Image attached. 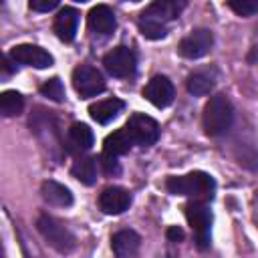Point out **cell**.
Returning <instances> with one entry per match:
<instances>
[{
  "label": "cell",
  "instance_id": "cell-27",
  "mask_svg": "<svg viewBox=\"0 0 258 258\" xmlns=\"http://www.w3.org/2000/svg\"><path fill=\"white\" fill-rule=\"evenodd\" d=\"M101 165H103L105 173H117V171H119V165H117V157H115V155L103 153V155H101Z\"/></svg>",
  "mask_w": 258,
  "mask_h": 258
},
{
  "label": "cell",
  "instance_id": "cell-20",
  "mask_svg": "<svg viewBox=\"0 0 258 258\" xmlns=\"http://www.w3.org/2000/svg\"><path fill=\"white\" fill-rule=\"evenodd\" d=\"M71 173L85 185H93L97 181V159L95 157H79L73 167Z\"/></svg>",
  "mask_w": 258,
  "mask_h": 258
},
{
  "label": "cell",
  "instance_id": "cell-10",
  "mask_svg": "<svg viewBox=\"0 0 258 258\" xmlns=\"http://www.w3.org/2000/svg\"><path fill=\"white\" fill-rule=\"evenodd\" d=\"M143 97H145L153 107L163 109V107H167V105L173 101V97H175L173 83H171L167 77L157 75V77H153V79L145 85V89H143Z\"/></svg>",
  "mask_w": 258,
  "mask_h": 258
},
{
  "label": "cell",
  "instance_id": "cell-19",
  "mask_svg": "<svg viewBox=\"0 0 258 258\" xmlns=\"http://www.w3.org/2000/svg\"><path fill=\"white\" fill-rule=\"evenodd\" d=\"M40 191H42V198H44L50 206L67 208V206L73 204V194H71V189L64 187V185L58 183V181H52V179L44 181L42 187H40Z\"/></svg>",
  "mask_w": 258,
  "mask_h": 258
},
{
  "label": "cell",
  "instance_id": "cell-13",
  "mask_svg": "<svg viewBox=\"0 0 258 258\" xmlns=\"http://www.w3.org/2000/svg\"><path fill=\"white\" fill-rule=\"evenodd\" d=\"M89 28L97 34V36H109L115 30V14L107 4H97L91 8L89 12Z\"/></svg>",
  "mask_w": 258,
  "mask_h": 258
},
{
  "label": "cell",
  "instance_id": "cell-26",
  "mask_svg": "<svg viewBox=\"0 0 258 258\" xmlns=\"http://www.w3.org/2000/svg\"><path fill=\"white\" fill-rule=\"evenodd\" d=\"M60 0H28V6L34 10V12H48L52 10Z\"/></svg>",
  "mask_w": 258,
  "mask_h": 258
},
{
  "label": "cell",
  "instance_id": "cell-7",
  "mask_svg": "<svg viewBox=\"0 0 258 258\" xmlns=\"http://www.w3.org/2000/svg\"><path fill=\"white\" fill-rule=\"evenodd\" d=\"M103 64H105V69H107L109 75L119 77V79H125V77H131L135 73V69H137V56L127 46H115L113 50H109L103 56Z\"/></svg>",
  "mask_w": 258,
  "mask_h": 258
},
{
  "label": "cell",
  "instance_id": "cell-11",
  "mask_svg": "<svg viewBox=\"0 0 258 258\" xmlns=\"http://www.w3.org/2000/svg\"><path fill=\"white\" fill-rule=\"evenodd\" d=\"M129 206H131V194L125 187L111 185V187H105L99 196V208L103 214L117 216L129 210Z\"/></svg>",
  "mask_w": 258,
  "mask_h": 258
},
{
  "label": "cell",
  "instance_id": "cell-23",
  "mask_svg": "<svg viewBox=\"0 0 258 258\" xmlns=\"http://www.w3.org/2000/svg\"><path fill=\"white\" fill-rule=\"evenodd\" d=\"M139 32L145 36V38H151V40H157V38H163L165 36V24L163 22H157V20H151V18H139Z\"/></svg>",
  "mask_w": 258,
  "mask_h": 258
},
{
  "label": "cell",
  "instance_id": "cell-22",
  "mask_svg": "<svg viewBox=\"0 0 258 258\" xmlns=\"http://www.w3.org/2000/svg\"><path fill=\"white\" fill-rule=\"evenodd\" d=\"M24 107V99L20 93L16 91H4L0 95V111L4 117H12V115H18Z\"/></svg>",
  "mask_w": 258,
  "mask_h": 258
},
{
  "label": "cell",
  "instance_id": "cell-9",
  "mask_svg": "<svg viewBox=\"0 0 258 258\" xmlns=\"http://www.w3.org/2000/svg\"><path fill=\"white\" fill-rule=\"evenodd\" d=\"M10 58L18 64H28V67H36V69H46L52 64L50 52H46L44 48H40L36 44H16L10 50Z\"/></svg>",
  "mask_w": 258,
  "mask_h": 258
},
{
  "label": "cell",
  "instance_id": "cell-28",
  "mask_svg": "<svg viewBox=\"0 0 258 258\" xmlns=\"http://www.w3.org/2000/svg\"><path fill=\"white\" fill-rule=\"evenodd\" d=\"M167 240L169 242H179L181 238H183V230L181 228H177V226H171V228H167Z\"/></svg>",
  "mask_w": 258,
  "mask_h": 258
},
{
  "label": "cell",
  "instance_id": "cell-12",
  "mask_svg": "<svg viewBox=\"0 0 258 258\" xmlns=\"http://www.w3.org/2000/svg\"><path fill=\"white\" fill-rule=\"evenodd\" d=\"M185 6H187V0H153V2L141 12V16L165 24V22H169V20H175V18L183 12Z\"/></svg>",
  "mask_w": 258,
  "mask_h": 258
},
{
  "label": "cell",
  "instance_id": "cell-25",
  "mask_svg": "<svg viewBox=\"0 0 258 258\" xmlns=\"http://www.w3.org/2000/svg\"><path fill=\"white\" fill-rule=\"evenodd\" d=\"M228 6L238 16H252L258 12V0H228Z\"/></svg>",
  "mask_w": 258,
  "mask_h": 258
},
{
  "label": "cell",
  "instance_id": "cell-15",
  "mask_svg": "<svg viewBox=\"0 0 258 258\" xmlns=\"http://www.w3.org/2000/svg\"><path fill=\"white\" fill-rule=\"evenodd\" d=\"M77 26H79V12L75 8H62L56 16H54V34L62 40V42H71L77 34Z\"/></svg>",
  "mask_w": 258,
  "mask_h": 258
},
{
  "label": "cell",
  "instance_id": "cell-1",
  "mask_svg": "<svg viewBox=\"0 0 258 258\" xmlns=\"http://www.w3.org/2000/svg\"><path fill=\"white\" fill-rule=\"evenodd\" d=\"M165 187L173 196H187L196 200H210L216 189V181L206 171H191L185 175L167 177Z\"/></svg>",
  "mask_w": 258,
  "mask_h": 258
},
{
  "label": "cell",
  "instance_id": "cell-2",
  "mask_svg": "<svg viewBox=\"0 0 258 258\" xmlns=\"http://www.w3.org/2000/svg\"><path fill=\"white\" fill-rule=\"evenodd\" d=\"M234 121V109L226 95H214L204 107V129L208 135L218 137L230 129Z\"/></svg>",
  "mask_w": 258,
  "mask_h": 258
},
{
  "label": "cell",
  "instance_id": "cell-16",
  "mask_svg": "<svg viewBox=\"0 0 258 258\" xmlns=\"http://www.w3.org/2000/svg\"><path fill=\"white\" fill-rule=\"evenodd\" d=\"M139 242H141V238H139L137 232H133V230H119L111 238V248H113L115 256L129 258V256H135L137 254Z\"/></svg>",
  "mask_w": 258,
  "mask_h": 258
},
{
  "label": "cell",
  "instance_id": "cell-4",
  "mask_svg": "<svg viewBox=\"0 0 258 258\" xmlns=\"http://www.w3.org/2000/svg\"><path fill=\"white\" fill-rule=\"evenodd\" d=\"M127 133L133 139V145L139 147H149L157 141L159 137V125L153 117L145 115V113H133L125 125Z\"/></svg>",
  "mask_w": 258,
  "mask_h": 258
},
{
  "label": "cell",
  "instance_id": "cell-30",
  "mask_svg": "<svg viewBox=\"0 0 258 258\" xmlns=\"http://www.w3.org/2000/svg\"><path fill=\"white\" fill-rule=\"evenodd\" d=\"M77 2H85V0H77Z\"/></svg>",
  "mask_w": 258,
  "mask_h": 258
},
{
  "label": "cell",
  "instance_id": "cell-8",
  "mask_svg": "<svg viewBox=\"0 0 258 258\" xmlns=\"http://www.w3.org/2000/svg\"><path fill=\"white\" fill-rule=\"evenodd\" d=\"M212 44H214L212 30H208V28H196L187 36L181 38L177 50H179V54L183 58H200V56H204V54L210 52Z\"/></svg>",
  "mask_w": 258,
  "mask_h": 258
},
{
  "label": "cell",
  "instance_id": "cell-3",
  "mask_svg": "<svg viewBox=\"0 0 258 258\" xmlns=\"http://www.w3.org/2000/svg\"><path fill=\"white\" fill-rule=\"evenodd\" d=\"M36 226H38V230H40V234L44 236V240L56 250V252H71L73 248H75V236L71 234V230L64 226V224H60L56 218H52V216H40L38 218V222H36Z\"/></svg>",
  "mask_w": 258,
  "mask_h": 258
},
{
  "label": "cell",
  "instance_id": "cell-17",
  "mask_svg": "<svg viewBox=\"0 0 258 258\" xmlns=\"http://www.w3.org/2000/svg\"><path fill=\"white\" fill-rule=\"evenodd\" d=\"M123 107H125V103L121 99H103L89 107V115L93 117V121L105 125V123L113 121L123 111Z\"/></svg>",
  "mask_w": 258,
  "mask_h": 258
},
{
  "label": "cell",
  "instance_id": "cell-21",
  "mask_svg": "<svg viewBox=\"0 0 258 258\" xmlns=\"http://www.w3.org/2000/svg\"><path fill=\"white\" fill-rule=\"evenodd\" d=\"M69 141H71V145L75 149L87 151V149H91L95 137H93V131L89 129V125H85V123H73L71 129H69Z\"/></svg>",
  "mask_w": 258,
  "mask_h": 258
},
{
  "label": "cell",
  "instance_id": "cell-18",
  "mask_svg": "<svg viewBox=\"0 0 258 258\" xmlns=\"http://www.w3.org/2000/svg\"><path fill=\"white\" fill-rule=\"evenodd\" d=\"M131 145H133L131 135L127 133L125 127H121V129H117V131H113V133H109L105 137V141H103V153L119 157V155L127 153L131 149Z\"/></svg>",
  "mask_w": 258,
  "mask_h": 258
},
{
  "label": "cell",
  "instance_id": "cell-5",
  "mask_svg": "<svg viewBox=\"0 0 258 258\" xmlns=\"http://www.w3.org/2000/svg\"><path fill=\"white\" fill-rule=\"evenodd\" d=\"M185 218L196 232L198 246L208 248L210 246V228H212V212L208 210V206L202 200L187 204L185 206Z\"/></svg>",
  "mask_w": 258,
  "mask_h": 258
},
{
  "label": "cell",
  "instance_id": "cell-24",
  "mask_svg": "<svg viewBox=\"0 0 258 258\" xmlns=\"http://www.w3.org/2000/svg\"><path fill=\"white\" fill-rule=\"evenodd\" d=\"M40 93H42L46 99L56 101V103H60V101L64 99V87H62V83H60V79H58V77L48 79V81L40 87Z\"/></svg>",
  "mask_w": 258,
  "mask_h": 258
},
{
  "label": "cell",
  "instance_id": "cell-14",
  "mask_svg": "<svg viewBox=\"0 0 258 258\" xmlns=\"http://www.w3.org/2000/svg\"><path fill=\"white\" fill-rule=\"evenodd\" d=\"M216 81H218V73L214 67L198 69L187 77V91L191 95H198V97L208 95L216 87Z\"/></svg>",
  "mask_w": 258,
  "mask_h": 258
},
{
  "label": "cell",
  "instance_id": "cell-29",
  "mask_svg": "<svg viewBox=\"0 0 258 258\" xmlns=\"http://www.w3.org/2000/svg\"><path fill=\"white\" fill-rule=\"evenodd\" d=\"M129 2H139V0H129Z\"/></svg>",
  "mask_w": 258,
  "mask_h": 258
},
{
  "label": "cell",
  "instance_id": "cell-6",
  "mask_svg": "<svg viewBox=\"0 0 258 258\" xmlns=\"http://www.w3.org/2000/svg\"><path fill=\"white\" fill-rule=\"evenodd\" d=\"M73 87L81 99H89V97H97L105 91V79L95 67L81 64L73 73Z\"/></svg>",
  "mask_w": 258,
  "mask_h": 258
}]
</instances>
